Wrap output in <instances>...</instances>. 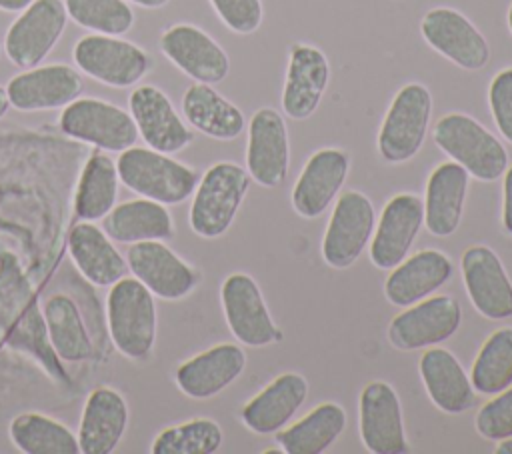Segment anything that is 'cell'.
Here are the masks:
<instances>
[{
    "instance_id": "cell-1",
    "label": "cell",
    "mask_w": 512,
    "mask_h": 454,
    "mask_svg": "<svg viewBox=\"0 0 512 454\" xmlns=\"http://www.w3.org/2000/svg\"><path fill=\"white\" fill-rule=\"evenodd\" d=\"M108 336L114 348L130 360L152 354L158 330L154 294L134 276H124L110 286L106 298Z\"/></svg>"
},
{
    "instance_id": "cell-2",
    "label": "cell",
    "mask_w": 512,
    "mask_h": 454,
    "mask_svg": "<svg viewBox=\"0 0 512 454\" xmlns=\"http://www.w3.org/2000/svg\"><path fill=\"white\" fill-rule=\"evenodd\" d=\"M120 182L142 198L160 204H182L188 200L200 180V174L170 154L130 146L116 160Z\"/></svg>"
},
{
    "instance_id": "cell-3",
    "label": "cell",
    "mask_w": 512,
    "mask_h": 454,
    "mask_svg": "<svg viewBox=\"0 0 512 454\" xmlns=\"http://www.w3.org/2000/svg\"><path fill=\"white\" fill-rule=\"evenodd\" d=\"M250 174L236 162H216L198 180L188 222L200 238H220L232 226L250 188Z\"/></svg>"
},
{
    "instance_id": "cell-4",
    "label": "cell",
    "mask_w": 512,
    "mask_h": 454,
    "mask_svg": "<svg viewBox=\"0 0 512 454\" xmlns=\"http://www.w3.org/2000/svg\"><path fill=\"white\" fill-rule=\"evenodd\" d=\"M432 136L444 154L480 182H494L502 178L508 168V152L504 144L470 114H444L434 124Z\"/></svg>"
},
{
    "instance_id": "cell-5",
    "label": "cell",
    "mask_w": 512,
    "mask_h": 454,
    "mask_svg": "<svg viewBox=\"0 0 512 454\" xmlns=\"http://www.w3.org/2000/svg\"><path fill=\"white\" fill-rule=\"evenodd\" d=\"M432 118V94L420 82L404 84L392 98L380 130L378 154L390 164L412 160L424 140Z\"/></svg>"
},
{
    "instance_id": "cell-6",
    "label": "cell",
    "mask_w": 512,
    "mask_h": 454,
    "mask_svg": "<svg viewBox=\"0 0 512 454\" xmlns=\"http://www.w3.org/2000/svg\"><path fill=\"white\" fill-rule=\"evenodd\" d=\"M60 130L104 152H122L136 144L138 128L124 108L100 98H76L62 108Z\"/></svg>"
},
{
    "instance_id": "cell-7",
    "label": "cell",
    "mask_w": 512,
    "mask_h": 454,
    "mask_svg": "<svg viewBox=\"0 0 512 454\" xmlns=\"http://www.w3.org/2000/svg\"><path fill=\"white\" fill-rule=\"evenodd\" d=\"M72 56L86 76L112 88L134 86L152 68V58L144 48L110 34L82 36Z\"/></svg>"
},
{
    "instance_id": "cell-8",
    "label": "cell",
    "mask_w": 512,
    "mask_h": 454,
    "mask_svg": "<svg viewBox=\"0 0 512 454\" xmlns=\"http://www.w3.org/2000/svg\"><path fill=\"white\" fill-rule=\"evenodd\" d=\"M220 302L226 324L234 338L250 348H264L282 342L260 286L246 272H232L220 286Z\"/></svg>"
},
{
    "instance_id": "cell-9",
    "label": "cell",
    "mask_w": 512,
    "mask_h": 454,
    "mask_svg": "<svg viewBox=\"0 0 512 454\" xmlns=\"http://www.w3.org/2000/svg\"><path fill=\"white\" fill-rule=\"evenodd\" d=\"M376 212L370 198L358 190L338 194L322 238V258L330 268H350L370 244Z\"/></svg>"
},
{
    "instance_id": "cell-10",
    "label": "cell",
    "mask_w": 512,
    "mask_h": 454,
    "mask_svg": "<svg viewBox=\"0 0 512 454\" xmlns=\"http://www.w3.org/2000/svg\"><path fill=\"white\" fill-rule=\"evenodd\" d=\"M66 22L64 0H32L4 36L8 60L22 70L38 66L60 40Z\"/></svg>"
},
{
    "instance_id": "cell-11",
    "label": "cell",
    "mask_w": 512,
    "mask_h": 454,
    "mask_svg": "<svg viewBox=\"0 0 512 454\" xmlns=\"http://www.w3.org/2000/svg\"><path fill=\"white\" fill-rule=\"evenodd\" d=\"M126 262L132 276L160 300H182L200 284V272L166 246L164 240L130 244Z\"/></svg>"
},
{
    "instance_id": "cell-12",
    "label": "cell",
    "mask_w": 512,
    "mask_h": 454,
    "mask_svg": "<svg viewBox=\"0 0 512 454\" xmlns=\"http://www.w3.org/2000/svg\"><path fill=\"white\" fill-rule=\"evenodd\" d=\"M462 324V308L448 294H432L392 318L388 340L398 350H420L438 346Z\"/></svg>"
},
{
    "instance_id": "cell-13",
    "label": "cell",
    "mask_w": 512,
    "mask_h": 454,
    "mask_svg": "<svg viewBox=\"0 0 512 454\" xmlns=\"http://www.w3.org/2000/svg\"><path fill=\"white\" fill-rule=\"evenodd\" d=\"M424 42L462 70H482L490 60L484 34L462 12L448 6L428 10L420 20Z\"/></svg>"
},
{
    "instance_id": "cell-14",
    "label": "cell",
    "mask_w": 512,
    "mask_h": 454,
    "mask_svg": "<svg viewBox=\"0 0 512 454\" xmlns=\"http://www.w3.org/2000/svg\"><path fill=\"white\" fill-rule=\"evenodd\" d=\"M358 426L362 444L372 454H404L410 450L400 398L392 384L384 380H372L362 388Z\"/></svg>"
},
{
    "instance_id": "cell-15",
    "label": "cell",
    "mask_w": 512,
    "mask_h": 454,
    "mask_svg": "<svg viewBox=\"0 0 512 454\" xmlns=\"http://www.w3.org/2000/svg\"><path fill=\"white\" fill-rule=\"evenodd\" d=\"M246 170L264 188H278L290 170V140L282 114L270 106L258 108L248 122Z\"/></svg>"
},
{
    "instance_id": "cell-16",
    "label": "cell",
    "mask_w": 512,
    "mask_h": 454,
    "mask_svg": "<svg viewBox=\"0 0 512 454\" xmlns=\"http://www.w3.org/2000/svg\"><path fill=\"white\" fill-rule=\"evenodd\" d=\"M460 270L466 294L480 316L488 320L512 316V280L490 246L474 244L466 248Z\"/></svg>"
},
{
    "instance_id": "cell-17",
    "label": "cell",
    "mask_w": 512,
    "mask_h": 454,
    "mask_svg": "<svg viewBox=\"0 0 512 454\" xmlns=\"http://www.w3.org/2000/svg\"><path fill=\"white\" fill-rule=\"evenodd\" d=\"M424 226V202L412 192L394 194L382 208L370 240V260L380 270H392L410 252Z\"/></svg>"
},
{
    "instance_id": "cell-18",
    "label": "cell",
    "mask_w": 512,
    "mask_h": 454,
    "mask_svg": "<svg viewBox=\"0 0 512 454\" xmlns=\"http://www.w3.org/2000/svg\"><path fill=\"white\" fill-rule=\"evenodd\" d=\"M128 108L138 128V136H142L152 150L176 154L194 140V132L158 86L142 84L134 88L128 98Z\"/></svg>"
},
{
    "instance_id": "cell-19",
    "label": "cell",
    "mask_w": 512,
    "mask_h": 454,
    "mask_svg": "<svg viewBox=\"0 0 512 454\" xmlns=\"http://www.w3.org/2000/svg\"><path fill=\"white\" fill-rule=\"evenodd\" d=\"M162 54L186 76L204 84H218L230 72L226 50L194 24H174L160 36Z\"/></svg>"
},
{
    "instance_id": "cell-20",
    "label": "cell",
    "mask_w": 512,
    "mask_h": 454,
    "mask_svg": "<svg viewBox=\"0 0 512 454\" xmlns=\"http://www.w3.org/2000/svg\"><path fill=\"white\" fill-rule=\"evenodd\" d=\"M328 82L330 64L326 54L314 44H292L280 98L282 112L292 120L310 118L318 110Z\"/></svg>"
},
{
    "instance_id": "cell-21",
    "label": "cell",
    "mask_w": 512,
    "mask_h": 454,
    "mask_svg": "<svg viewBox=\"0 0 512 454\" xmlns=\"http://www.w3.org/2000/svg\"><path fill=\"white\" fill-rule=\"evenodd\" d=\"M350 172V156L340 148H320L294 182L290 202L298 216L314 220L338 198Z\"/></svg>"
},
{
    "instance_id": "cell-22",
    "label": "cell",
    "mask_w": 512,
    "mask_h": 454,
    "mask_svg": "<svg viewBox=\"0 0 512 454\" xmlns=\"http://www.w3.org/2000/svg\"><path fill=\"white\" fill-rule=\"evenodd\" d=\"M10 106L20 112L64 108L82 92V76L68 64L26 68L6 84Z\"/></svg>"
},
{
    "instance_id": "cell-23",
    "label": "cell",
    "mask_w": 512,
    "mask_h": 454,
    "mask_svg": "<svg viewBox=\"0 0 512 454\" xmlns=\"http://www.w3.org/2000/svg\"><path fill=\"white\" fill-rule=\"evenodd\" d=\"M246 368V352L238 344L222 342L184 360L174 374L180 392L194 400H208L224 392Z\"/></svg>"
},
{
    "instance_id": "cell-24",
    "label": "cell",
    "mask_w": 512,
    "mask_h": 454,
    "mask_svg": "<svg viewBox=\"0 0 512 454\" xmlns=\"http://www.w3.org/2000/svg\"><path fill=\"white\" fill-rule=\"evenodd\" d=\"M308 390V380L302 374L284 372L242 406L240 420L254 434H276L302 408Z\"/></svg>"
},
{
    "instance_id": "cell-25",
    "label": "cell",
    "mask_w": 512,
    "mask_h": 454,
    "mask_svg": "<svg viewBox=\"0 0 512 454\" xmlns=\"http://www.w3.org/2000/svg\"><path fill=\"white\" fill-rule=\"evenodd\" d=\"M128 420V402L118 390L110 386L90 390L76 434L80 454H112L128 428Z\"/></svg>"
},
{
    "instance_id": "cell-26",
    "label": "cell",
    "mask_w": 512,
    "mask_h": 454,
    "mask_svg": "<svg viewBox=\"0 0 512 454\" xmlns=\"http://www.w3.org/2000/svg\"><path fill=\"white\" fill-rule=\"evenodd\" d=\"M452 270V260L444 252L436 248L420 250L390 270L384 296L390 304L406 308L440 290L450 280Z\"/></svg>"
},
{
    "instance_id": "cell-27",
    "label": "cell",
    "mask_w": 512,
    "mask_h": 454,
    "mask_svg": "<svg viewBox=\"0 0 512 454\" xmlns=\"http://www.w3.org/2000/svg\"><path fill=\"white\" fill-rule=\"evenodd\" d=\"M470 174L454 160L438 164L426 182L424 226L436 238L452 236L462 220Z\"/></svg>"
},
{
    "instance_id": "cell-28",
    "label": "cell",
    "mask_w": 512,
    "mask_h": 454,
    "mask_svg": "<svg viewBox=\"0 0 512 454\" xmlns=\"http://www.w3.org/2000/svg\"><path fill=\"white\" fill-rule=\"evenodd\" d=\"M68 254L76 270L98 288H110L128 272V262L114 246V240L102 228L86 220L72 228Z\"/></svg>"
},
{
    "instance_id": "cell-29",
    "label": "cell",
    "mask_w": 512,
    "mask_h": 454,
    "mask_svg": "<svg viewBox=\"0 0 512 454\" xmlns=\"http://www.w3.org/2000/svg\"><path fill=\"white\" fill-rule=\"evenodd\" d=\"M422 384L434 402L446 414H464L474 406L476 392L460 360L446 348H428L418 362Z\"/></svg>"
},
{
    "instance_id": "cell-30",
    "label": "cell",
    "mask_w": 512,
    "mask_h": 454,
    "mask_svg": "<svg viewBox=\"0 0 512 454\" xmlns=\"http://www.w3.org/2000/svg\"><path fill=\"white\" fill-rule=\"evenodd\" d=\"M102 230L120 244L170 240L174 236V220L166 204L140 196L116 204L102 218Z\"/></svg>"
},
{
    "instance_id": "cell-31",
    "label": "cell",
    "mask_w": 512,
    "mask_h": 454,
    "mask_svg": "<svg viewBox=\"0 0 512 454\" xmlns=\"http://www.w3.org/2000/svg\"><path fill=\"white\" fill-rule=\"evenodd\" d=\"M182 112L194 130L214 140H234L246 128L242 110L216 92L212 84H190L182 96Z\"/></svg>"
},
{
    "instance_id": "cell-32",
    "label": "cell",
    "mask_w": 512,
    "mask_h": 454,
    "mask_svg": "<svg viewBox=\"0 0 512 454\" xmlns=\"http://www.w3.org/2000/svg\"><path fill=\"white\" fill-rule=\"evenodd\" d=\"M346 428V412L336 402H322L304 418L278 430L276 444L286 454H322Z\"/></svg>"
},
{
    "instance_id": "cell-33",
    "label": "cell",
    "mask_w": 512,
    "mask_h": 454,
    "mask_svg": "<svg viewBox=\"0 0 512 454\" xmlns=\"http://www.w3.org/2000/svg\"><path fill=\"white\" fill-rule=\"evenodd\" d=\"M118 186L116 162L104 152L92 154L84 164L74 192L76 216L86 222L102 220L116 206Z\"/></svg>"
},
{
    "instance_id": "cell-34",
    "label": "cell",
    "mask_w": 512,
    "mask_h": 454,
    "mask_svg": "<svg viewBox=\"0 0 512 454\" xmlns=\"http://www.w3.org/2000/svg\"><path fill=\"white\" fill-rule=\"evenodd\" d=\"M48 338L64 362H84L92 356V340L76 302L68 294H52L44 302Z\"/></svg>"
},
{
    "instance_id": "cell-35",
    "label": "cell",
    "mask_w": 512,
    "mask_h": 454,
    "mask_svg": "<svg viewBox=\"0 0 512 454\" xmlns=\"http://www.w3.org/2000/svg\"><path fill=\"white\" fill-rule=\"evenodd\" d=\"M8 436L24 454H80L78 436L60 420L42 412H22L10 426Z\"/></svg>"
},
{
    "instance_id": "cell-36",
    "label": "cell",
    "mask_w": 512,
    "mask_h": 454,
    "mask_svg": "<svg viewBox=\"0 0 512 454\" xmlns=\"http://www.w3.org/2000/svg\"><path fill=\"white\" fill-rule=\"evenodd\" d=\"M474 392L494 396L512 384V326L494 330L480 346L470 372Z\"/></svg>"
},
{
    "instance_id": "cell-37",
    "label": "cell",
    "mask_w": 512,
    "mask_h": 454,
    "mask_svg": "<svg viewBox=\"0 0 512 454\" xmlns=\"http://www.w3.org/2000/svg\"><path fill=\"white\" fill-rule=\"evenodd\" d=\"M224 442L222 428L212 418H192L168 426L150 444L152 454H214Z\"/></svg>"
},
{
    "instance_id": "cell-38",
    "label": "cell",
    "mask_w": 512,
    "mask_h": 454,
    "mask_svg": "<svg viewBox=\"0 0 512 454\" xmlns=\"http://www.w3.org/2000/svg\"><path fill=\"white\" fill-rule=\"evenodd\" d=\"M68 18L96 34L120 36L134 24V12L126 0H64Z\"/></svg>"
},
{
    "instance_id": "cell-39",
    "label": "cell",
    "mask_w": 512,
    "mask_h": 454,
    "mask_svg": "<svg viewBox=\"0 0 512 454\" xmlns=\"http://www.w3.org/2000/svg\"><path fill=\"white\" fill-rule=\"evenodd\" d=\"M476 432L486 440H502L512 436V384L494 394L474 418Z\"/></svg>"
},
{
    "instance_id": "cell-40",
    "label": "cell",
    "mask_w": 512,
    "mask_h": 454,
    "mask_svg": "<svg viewBox=\"0 0 512 454\" xmlns=\"http://www.w3.org/2000/svg\"><path fill=\"white\" fill-rule=\"evenodd\" d=\"M222 24L236 34H252L264 20L262 0H210Z\"/></svg>"
},
{
    "instance_id": "cell-41",
    "label": "cell",
    "mask_w": 512,
    "mask_h": 454,
    "mask_svg": "<svg viewBox=\"0 0 512 454\" xmlns=\"http://www.w3.org/2000/svg\"><path fill=\"white\" fill-rule=\"evenodd\" d=\"M488 106L498 132L512 144V66L502 68L490 80Z\"/></svg>"
},
{
    "instance_id": "cell-42",
    "label": "cell",
    "mask_w": 512,
    "mask_h": 454,
    "mask_svg": "<svg viewBox=\"0 0 512 454\" xmlns=\"http://www.w3.org/2000/svg\"><path fill=\"white\" fill-rule=\"evenodd\" d=\"M502 176V226L512 236V166H508Z\"/></svg>"
},
{
    "instance_id": "cell-43",
    "label": "cell",
    "mask_w": 512,
    "mask_h": 454,
    "mask_svg": "<svg viewBox=\"0 0 512 454\" xmlns=\"http://www.w3.org/2000/svg\"><path fill=\"white\" fill-rule=\"evenodd\" d=\"M32 0H0V10L4 12H22Z\"/></svg>"
},
{
    "instance_id": "cell-44",
    "label": "cell",
    "mask_w": 512,
    "mask_h": 454,
    "mask_svg": "<svg viewBox=\"0 0 512 454\" xmlns=\"http://www.w3.org/2000/svg\"><path fill=\"white\" fill-rule=\"evenodd\" d=\"M126 2H132V4H136V6H142V8H150V10H154V8H162V6H166L170 0H126Z\"/></svg>"
},
{
    "instance_id": "cell-45",
    "label": "cell",
    "mask_w": 512,
    "mask_h": 454,
    "mask_svg": "<svg viewBox=\"0 0 512 454\" xmlns=\"http://www.w3.org/2000/svg\"><path fill=\"white\" fill-rule=\"evenodd\" d=\"M8 108H10V98H8V92H6V88H4V86H0V120L6 116Z\"/></svg>"
},
{
    "instance_id": "cell-46",
    "label": "cell",
    "mask_w": 512,
    "mask_h": 454,
    "mask_svg": "<svg viewBox=\"0 0 512 454\" xmlns=\"http://www.w3.org/2000/svg\"><path fill=\"white\" fill-rule=\"evenodd\" d=\"M496 454H512V436L498 440V444H496Z\"/></svg>"
},
{
    "instance_id": "cell-47",
    "label": "cell",
    "mask_w": 512,
    "mask_h": 454,
    "mask_svg": "<svg viewBox=\"0 0 512 454\" xmlns=\"http://www.w3.org/2000/svg\"><path fill=\"white\" fill-rule=\"evenodd\" d=\"M506 22H508V30H510V34H512V2H510V6H508V14H506Z\"/></svg>"
}]
</instances>
